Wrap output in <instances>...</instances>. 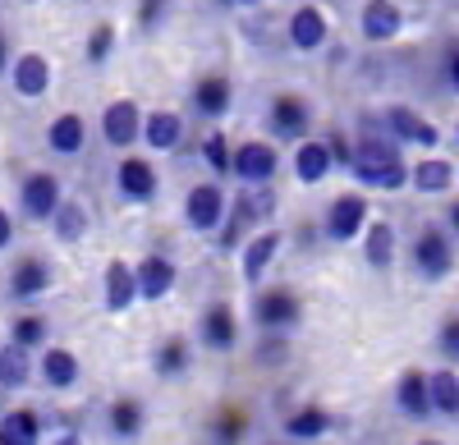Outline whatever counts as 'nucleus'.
<instances>
[{"label": "nucleus", "instance_id": "6e6d98bb", "mask_svg": "<svg viewBox=\"0 0 459 445\" xmlns=\"http://www.w3.org/2000/svg\"><path fill=\"white\" fill-rule=\"evenodd\" d=\"M23 5H37V0H23Z\"/></svg>", "mask_w": 459, "mask_h": 445}, {"label": "nucleus", "instance_id": "ddd939ff", "mask_svg": "<svg viewBox=\"0 0 459 445\" xmlns=\"http://www.w3.org/2000/svg\"><path fill=\"white\" fill-rule=\"evenodd\" d=\"M198 345L207 354H235L239 349V317L230 304H207L198 312Z\"/></svg>", "mask_w": 459, "mask_h": 445}, {"label": "nucleus", "instance_id": "4468645a", "mask_svg": "<svg viewBox=\"0 0 459 445\" xmlns=\"http://www.w3.org/2000/svg\"><path fill=\"white\" fill-rule=\"evenodd\" d=\"M381 120H386L391 138H400L404 147H423V152H437V147H441V129L418 116L413 106H386V110H381Z\"/></svg>", "mask_w": 459, "mask_h": 445}, {"label": "nucleus", "instance_id": "7c9ffc66", "mask_svg": "<svg viewBox=\"0 0 459 445\" xmlns=\"http://www.w3.org/2000/svg\"><path fill=\"white\" fill-rule=\"evenodd\" d=\"M51 226V235H56V244H65V248H74L88 230H92V211H88V202L83 198H65L60 207H56V216L47 220Z\"/></svg>", "mask_w": 459, "mask_h": 445}, {"label": "nucleus", "instance_id": "f8f14e48", "mask_svg": "<svg viewBox=\"0 0 459 445\" xmlns=\"http://www.w3.org/2000/svg\"><path fill=\"white\" fill-rule=\"evenodd\" d=\"M285 42L290 51L299 56H317L326 42H331V19L322 5H299L290 19H285Z\"/></svg>", "mask_w": 459, "mask_h": 445}, {"label": "nucleus", "instance_id": "a211bd4d", "mask_svg": "<svg viewBox=\"0 0 459 445\" xmlns=\"http://www.w3.org/2000/svg\"><path fill=\"white\" fill-rule=\"evenodd\" d=\"M285 248V235L281 230H257L244 248H239V280L244 285H262V276L272 271V262Z\"/></svg>", "mask_w": 459, "mask_h": 445}, {"label": "nucleus", "instance_id": "f704fd0d", "mask_svg": "<svg viewBox=\"0 0 459 445\" xmlns=\"http://www.w3.org/2000/svg\"><path fill=\"white\" fill-rule=\"evenodd\" d=\"M363 262L372 271H391L395 267V226L372 220V226L363 230Z\"/></svg>", "mask_w": 459, "mask_h": 445}, {"label": "nucleus", "instance_id": "c03bdc74", "mask_svg": "<svg viewBox=\"0 0 459 445\" xmlns=\"http://www.w3.org/2000/svg\"><path fill=\"white\" fill-rule=\"evenodd\" d=\"M326 142H331V152H335V166L350 170L354 166V138H344L340 129H326Z\"/></svg>", "mask_w": 459, "mask_h": 445}, {"label": "nucleus", "instance_id": "79ce46f5", "mask_svg": "<svg viewBox=\"0 0 459 445\" xmlns=\"http://www.w3.org/2000/svg\"><path fill=\"white\" fill-rule=\"evenodd\" d=\"M437 349L446 363H459V317H446L441 330H437Z\"/></svg>", "mask_w": 459, "mask_h": 445}, {"label": "nucleus", "instance_id": "7ed1b4c3", "mask_svg": "<svg viewBox=\"0 0 459 445\" xmlns=\"http://www.w3.org/2000/svg\"><path fill=\"white\" fill-rule=\"evenodd\" d=\"M368 226H372V207H368V193H359V189L331 198V207L322 211V239L326 244H354V239H363Z\"/></svg>", "mask_w": 459, "mask_h": 445}, {"label": "nucleus", "instance_id": "3c124183", "mask_svg": "<svg viewBox=\"0 0 459 445\" xmlns=\"http://www.w3.org/2000/svg\"><path fill=\"white\" fill-rule=\"evenodd\" d=\"M5 395H10V390H5V386H0V418H5V409H10V404H5Z\"/></svg>", "mask_w": 459, "mask_h": 445}, {"label": "nucleus", "instance_id": "37998d69", "mask_svg": "<svg viewBox=\"0 0 459 445\" xmlns=\"http://www.w3.org/2000/svg\"><path fill=\"white\" fill-rule=\"evenodd\" d=\"M441 79L459 97V37H455V42H446V51H441Z\"/></svg>", "mask_w": 459, "mask_h": 445}, {"label": "nucleus", "instance_id": "5fc2aeb1", "mask_svg": "<svg viewBox=\"0 0 459 445\" xmlns=\"http://www.w3.org/2000/svg\"><path fill=\"white\" fill-rule=\"evenodd\" d=\"M455 147H459V124H455Z\"/></svg>", "mask_w": 459, "mask_h": 445}, {"label": "nucleus", "instance_id": "dca6fc26", "mask_svg": "<svg viewBox=\"0 0 459 445\" xmlns=\"http://www.w3.org/2000/svg\"><path fill=\"white\" fill-rule=\"evenodd\" d=\"M10 88L19 101H42L51 92V60L42 51H19L10 64Z\"/></svg>", "mask_w": 459, "mask_h": 445}, {"label": "nucleus", "instance_id": "20e7f679", "mask_svg": "<svg viewBox=\"0 0 459 445\" xmlns=\"http://www.w3.org/2000/svg\"><path fill=\"white\" fill-rule=\"evenodd\" d=\"M225 211H230V193H225L221 179H203L184 193V226L194 235L216 239V230L225 226Z\"/></svg>", "mask_w": 459, "mask_h": 445}, {"label": "nucleus", "instance_id": "bb28decb", "mask_svg": "<svg viewBox=\"0 0 459 445\" xmlns=\"http://www.w3.org/2000/svg\"><path fill=\"white\" fill-rule=\"evenodd\" d=\"M194 372V345L184 336H161L157 349H152V377L157 381H184Z\"/></svg>", "mask_w": 459, "mask_h": 445}, {"label": "nucleus", "instance_id": "2f4dec72", "mask_svg": "<svg viewBox=\"0 0 459 445\" xmlns=\"http://www.w3.org/2000/svg\"><path fill=\"white\" fill-rule=\"evenodd\" d=\"M253 432V418L239 409V404H221V409L203 423V436L207 445H239L244 436Z\"/></svg>", "mask_w": 459, "mask_h": 445}, {"label": "nucleus", "instance_id": "c9c22d12", "mask_svg": "<svg viewBox=\"0 0 459 445\" xmlns=\"http://www.w3.org/2000/svg\"><path fill=\"white\" fill-rule=\"evenodd\" d=\"M428 390H432V414L446 418V423H459V372L455 367L428 372Z\"/></svg>", "mask_w": 459, "mask_h": 445}, {"label": "nucleus", "instance_id": "a878e982", "mask_svg": "<svg viewBox=\"0 0 459 445\" xmlns=\"http://www.w3.org/2000/svg\"><path fill=\"white\" fill-rule=\"evenodd\" d=\"M47 147H51V157H83V147H88V120L79 116V110H60V116L47 124Z\"/></svg>", "mask_w": 459, "mask_h": 445}, {"label": "nucleus", "instance_id": "6e6552de", "mask_svg": "<svg viewBox=\"0 0 459 445\" xmlns=\"http://www.w3.org/2000/svg\"><path fill=\"white\" fill-rule=\"evenodd\" d=\"M60 202H65V184H60L56 170H28L19 179V211H23V220H51Z\"/></svg>", "mask_w": 459, "mask_h": 445}, {"label": "nucleus", "instance_id": "5701e85b", "mask_svg": "<svg viewBox=\"0 0 459 445\" xmlns=\"http://www.w3.org/2000/svg\"><path fill=\"white\" fill-rule=\"evenodd\" d=\"M395 414L404 423H428L432 414V390H428V372L423 367H409V372L395 381Z\"/></svg>", "mask_w": 459, "mask_h": 445}, {"label": "nucleus", "instance_id": "0eeeda50", "mask_svg": "<svg viewBox=\"0 0 459 445\" xmlns=\"http://www.w3.org/2000/svg\"><path fill=\"white\" fill-rule=\"evenodd\" d=\"M276 175H281L276 138H244V142H235V175H230V179L257 189V184H272Z\"/></svg>", "mask_w": 459, "mask_h": 445}, {"label": "nucleus", "instance_id": "393cba45", "mask_svg": "<svg viewBox=\"0 0 459 445\" xmlns=\"http://www.w3.org/2000/svg\"><path fill=\"white\" fill-rule=\"evenodd\" d=\"M409 175H413V166L404 157H395V161H354L350 166V179L363 184V189H377V193L409 189Z\"/></svg>", "mask_w": 459, "mask_h": 445}, {"label": "nucleus", "instance_id": "39448f33", "mask_svg": "<svg viewBox=\"0 0 459 445\" xmlns=\"http://www.w3.org/2000/svg\"><path fill=\"white\" fill-rule=\"evenodd\" d=\"M266 133L276 142H290V147L313 138V101L299 92H276L266 101Z\"/></svg>", "mask_w": 459, "mask_h": 445}, {"label": "nucleus", "instance_id": "de8ad7c7", "mask_svg": "<svg viewBox=\"0 0 459 445\" xmlns=\"http://www.w3.org/2000/svg\"><path fill=\"white\" fill-rule=\"evenodd\" d=\"M10 47H5V32H0V79H10Z\"/></svg>", "mask_w": 459, "mask_h": 445}, {"label": "nucleus", "instance_id": "9b49d317", "mask_svg": "<svg viewBox=\"0 0 459 445\" xmlns=\"http://www.w3.org/2000/svg\"><path fill=\"white\" fill-rule=\"evenodd\" d=\"M143 120H147V110L134 97H115L101 110V142L115 147V152H125V147H134L143 138Z\"/></svg>", "mask_w": 459, "mask_h": 445}, {"label": "nucleus", "instance_id": "1a4fd4ad", "mask_svg": "<svg viewBox=\"0 0 459 445\" xmlns=\"http://www.w3.org/2000/svg\"><path fill=\"white\" fill-rule=\"evenodd\" d=\"M51 285H56V267L47 262L42 252L14 257V267H10V299H14L19 308H28V304H37V299H47Z\"/></svg>", "mask_w": 459, "mask_h": 445}, {"label": "nucleus", "instance_id": "a19ab883", "mask_svg": "<svg viewBox=\"0 0 459 445\" xmlns=\"http://www.w3.org/2000/svg\"><path fill=\"white\" fill-rule=\"evenodd\" d=\"M170 10H175V0H138V10H134L138 32H157L170 19Z\"/></svg>", "mask_w": 459, "mask_h": 445}, {"label": "nucleus", "instance_id": "f03ea898", "mask_svg": "<svg viewBox=\"0 0 459 445\" xmlns=\"http://www.w3.org/2000/svg\"><path fill=\"white\" fill-rule=\"evenodd\" d=\"M409 267H413L418 280H428V285L446 280L455 271V235L446 226H432V220L418 226V235L409 244Z\"/></svg>", "mask_w": 459, "mask_h": 445}, {"label": "nucleus", "instance_id": "f257e3e1", "mask_svg": "<svg viewBox=\"0 0 459 445\" xmlns=\"http://www.w3.org/2000/svg\"><path fill=\"white\" fill-rule=\"evenodd\" d=\"M272 216H276V193H272V184H257V189L239 184V193L230 198L225 226L216 230V248L239 252V248L253 239V230L262 226V220H272Z\"/></svg>", "mask_w": 459, "mask_h": 445}, {"label": "nucleus", "instance_id": "f3484780", "mask_svg": "<svg viewBox=\"0 0 459 445\" xmlns=\"http://www.w3.org/2000/svg\"><path fill=\"white\" fill-rule=\"evenodd\" d=\"M143 299L138 294V267H129L125 257H110L101 271V308L106 312H129Z\"/></svg>", "mask_w": 459, "mask_h": 445}, {"label": "nucleus", "instance_id": "412c9836", "mask_svg": "<svg viewBox=\"0 0 459 445\" xmlns=\"http://www.w3.org/2000/svg\"><path fill=\"white\" fill-rule=\"evenodd\" d=\"M290 170H294V179L299 184H322L331 170H340L335 166V152H331V142H326V133L322 138H303V142H294V157H290Z\"/></svg>", "mask_w": 459, "mask_h": 445}, {"label": "nucleus", "instance_id": "aec40b11", "mask_svg": "<svg viewBox=\"0 0 459 445\" xmlns=\"http://www.w3.org/2000/svg\"><path fill=\"white\" fill-rule=\"evenodd\" d=\"M175 285H179V267H175L170 252L157 248V252L138 257V294H143V304H161Z\"/></svg>", "mask_w": 459, "mask_h": 445}, {"label": "nucleus", "instance_id": "864d4df0", "mask_svg": "<svg viewBox=\"0 0 459 445\" xmlns=\"http://www.w3.org/2000/svg\"><path fill=\"white\" fill-rule=\"evenodd\" d=\"M418 445H441V441H418Z\"/></svg>", "mask_w": 459, "mask_h": 445}, {"label": "nucleus", "instance_id": "c85d7f7f", "mask_svg": "<svg viewBox=\"0 0 459 445\" xmlns=\"http://www.w3.org/2000/svg\"><path fill=\"white\" fill-rule=\"evenodd\" d=\"M42 432H47V418L32 404H14L0 418V445H42Z\"/></svg>", "mask_w": 459, "mask_h": 445}, {"label": "nucleus", "instance_id": "09e8293b", "mask_svg": "<svg viewBox=\"0 0 459 445\" xmlns=\"http://www.w3.org/2000/svg\"><path fill=\"white\" fill-rule=\"evenodd\" d=\"M51 445H83V436H79V432H74V427H60V436H56Z\"/></svg>", "mask_w": 459, "mask_h": 445}, {"label": "nucleus", "instance_id": "72a5a7b5", "mask_svg": "<svg viewBox=\"0 0 459 445\" xmlns=\"http://www.w3.org/2000/svg\"><path fill=\"white\" fill-rule=\"evenodd\" d=\"M331 427H335V418H331V409H322V404H299V409L285 414V436L299 441V445L322 441Z\"/></svg>", "mask_w": 459, "mask_h": 445}, {"label": "nucleus", "instance_id": "8fccbe9b", "mask_svg": "<svg viewBox=\"0 0 459 445\" xmlns=\"http://www.w3.org/2000/svg\"><path fill=\"white\" fill-rule=\"evenodd\" d=\"M216 5H221V10H257L262 0H216Z\"/></svg>", "mask_w": 459, "mask_h": 445}, {"label": "nucleus", "instance_id": "ea45409f", "mask_svg": "<svg viewBox=\"0 0 459 445\" xmlns=\"http://www.w3.org/2000/svg\"><path fill=\"white\" fill-rule=\"evenodd\" d=\"M115 56V23H92L88 28V42H83V60L92 69H101Z\"/></svg>", "mask_w": 459, "mask_h": 445}, {"label": "nucleus", "instance_id": "473e14b6", "mask_svg": "<svg viewBox=\"0 0 459 445\" xmlns=\"http://www.w3.org/2000/svg\"><path fill=\"white\" fill-rule=\"evenodd\" d=\"M32 381H37V358H32V349L5 340V345H0V386L14 395V390H28Z\"/></svg>", "mask_w": 459, "mask_h": 445}, {"label": "nucleus", "instance_id": "58836bf2", "mask_svg": "<svg viewBox=\"0 0 459 445\" xmlns=\"http://www.w3.org/2000/svg\"><path fill=\"white\" fill-rule=\"evenodd\" d=\"M253 363L257 367H285L290 363V330H257Z\"/></svg>", "mask_w": 459, "mask_h": 445}, {"label": "nucleus", "instance_id": "603ef678", "mask_svg": "<svg viewBox=\"0 0 459 445\" xmlns=\"http://www.w3.org/2000/svg\"><path fill=\"white\" fill-rule=\"evenodd\" d=\"M266 445H299V441H290V436H281V441H266Z\"/></svg>", "mask_w": 459, "mask_h": 445}, {"label": "nucleus", "instance_id": "a18cd8bd", "mask_svg": "<svg viewBox=\"0 0 459 445\" xmlns=\"http://www.w3.org/2000/svg\"><path fill=\"white\" fill-rule=\"evenodd\" d=\"M14 244V216L5 211V207H0V252H5Z\"/></svg>", "mask_w": 459, "mask_h": 445}, {"label": "nucleus", "instance_id": "4c0bfd02", "mask_svg": "<svg viewBox=\"0 0 459 445\" xmlns=\"http://www.w3.org/2000/svg\"><path fill=\"white\" fill-rule=\"evenodd\" d=\"M10 340L14 345H23V349H47L51 345V321L42 317V312H19L14 321H10Z\"/></svg>", "mask_w": 459, "mask_h": 445}, {"label": "nucleus", "instance_id": "2eb2a0df", "mask_svg": "<svg viewBox=\"0 0 459 445\" xmlns=\"http://www.w3.org/2000/svg\"><path fill=\"white\" fill-rule=\"evenodd\" d=\"M400 32H404V10L395 5V0H363L359 37L368 47H386V42H395Z\"/></svg>", "mask_w": 459, "mask_h": 445}, {"label": "nucleus", "instance_id": "4be33fe9", "mask_svg": "<svg viewBox=\"0 0 459 445\" xmlns=\"http://www.w3.org/2000/svg\"><path fill=\"white\" fill-rule=\"evenodd\" d=\"M106 432H110V441H120V445L143 441V432H147V404L138 395H115L106 404Z\"/></svg>", "mask_w": 459, "mask_h": 445}, {"label": "nucleus", "instance_id": "b1692460", "mask_svg": "<svg viewBox=\"0 0 459 445\" xmlns=\"http://www.w3.org/2000/svg\"><path fill=\"white\" fill-rule=\"evenodd\" d=\"M37 381L47 390H74L83 381V367H79V354L65 349V345H47L42 358H37Z\"/></svg>", "mask_w": 459, "mask_h": 445}, {"label": "nucleus", "instance_id": "9d476101", "mask_svg": "<svg viewBox=\"0 0 459 445\" xmlns=\"http://www.w3.org/2000/svg\"><path fill=\"white\" fill-rule=\"evenodd\" d=\"M115 193H120V202H129V207H152L157 193H161L157 166H152L147 157H120V166H115Z\"/></svg>", "mask_w": 459, "mask_h": 445}, {"label": "nucleus", "instance_id": "423d86ee", "mask_svg": "<svg viewBox=\"0 0 459 445\" xmlns=\"http://www.w3.org/2000/svg\"><path fill=\"white\" fill-rule=\"evenodd\" d=\"M257 330H294L303 321V299L294 285H266L253 294V308H248Z\"/></svg>", "mask_w": 459, "mask_h": 445}, {"label": "nucleus", "instance_id": "49530a36", "mask_svg": "<svg viewBox=\"0 0 459 445\" xmlns=\"http://www.w3.org/2000/svg\"><path fill=\"white\" fill-rule=\"evenodd\" d=\"M446 230H450V235L459 239V198H455V202L446 207Z\"/></svg>", "mask_w": 459, "mask_h": 445}, {"label": "nucleus", "instance_id": "cd10ccee", "mask_svg": "<svg viewBox=\"0 0 459 445\" xmlns=\"http://www.w3.org/2000/svg\"><path fill=\"white\" fill-rule=\"evenodd\" d=\"M143 142L152 147V152H179V142H184V116H179V110H170V106L147 110Z\"/></svg>", "mask_w": 459, "mask_h": 445}, {"label": "nucleus", "instance_id": "e433bc0d", "mask_svg": "<svg viewBox=\"0 0 459 445\" xmlns=\"http://www.w3.org/2000/svg\"><path fill=\"white\" fill-rule=\"evenodd\" d=\"M198 157H203V166L212 170V179H230V175H235V142H230L221 129H212V133L198 142Z\"/></svg>", "mask_w": 459, "mask_h": 445}, {"label": "nucleus", "instance_id": "6ab92c4d", "mask_svg": "<svg viewBox=\"0 0 459 445\" xmlns=\"http://www.w3.org/2000/svg\"><path fill=\"white\" fill-rule=\"evenodd\" d=\"M188 106H194V116L216 124L230 116V106H235V88H230L225 73H203V79L194 83V92H188Z\"/></svg>", "mask_w": 459, "mask_h": 445}, {"label": "nucleus", "instance_id": "c756f323", "mask_svg": "<svg viewBox=\"0 0 459 445\" xmlns=\"http://www.w3.org/2000/svg\"><path fill=\"white\" fill-rule=\"evenodd\" d=\"M409 189H413V193H423V198H446V193L455 189V166H450L446 157L428 152L423 161L413 166V175H409Z\"/></svg>", "mask_w": 459, "mask_h": 445}]
</instances>
